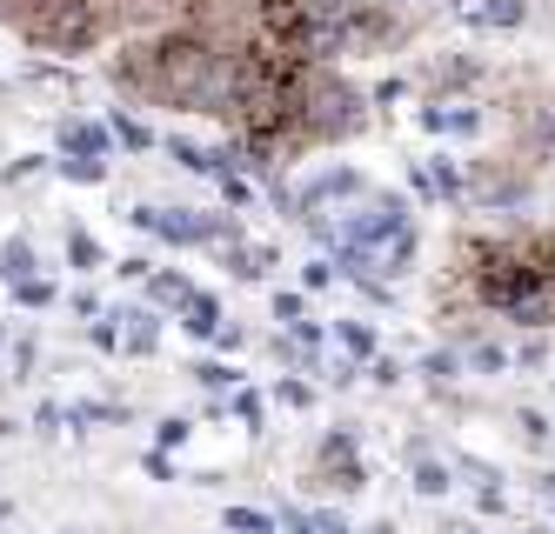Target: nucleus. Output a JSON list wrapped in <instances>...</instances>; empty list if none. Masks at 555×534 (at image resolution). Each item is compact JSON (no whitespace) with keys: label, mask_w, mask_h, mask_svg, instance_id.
Here are the masks:
<instances>
[{"label":"nucleus","mask_w":555,"mask_h":534,"mask_svg":"<svg viewBox=\"0 0 555 534\" xmlns=\"http://www.w3.org/2000/svg\"><path fill=\"white\" fill-rule=\"evenodd\" d=\"M114 88L147 107H175V114H221L234 101V48H221L215 34L181 27V34H154L134 40L128 54H114Z\"/></svg>","instance_id":"f257e3e1"},{"label":"nucleus","mask_w":555,"mask_h":534,"mask_svg":"<svg viewBox=\"0 0 555 534\" xmlns=\"http://www.w3.org/2000/svg\"><path fill=\"white\" fill-rule=\"evenodd\" d=\"M455 274L475 295V308H489L502 321L522 327H555V234H502V240H462Z\"/></svg>","instance_id":"f03ea898"},{"label":"nucleus","mask_w":555,"mask_h":534,"mask_svg":"<svg viewBox=\"0 0 555 534\" xmlns=\"http://www.w3.org/2000/svg\"><path fill=\"white\" fill-rule=\"evenodd\" d=\"M121 8H134V14H162V8H181V0H121Z\"/></svg>","instance_id":"7ed1b4c3"}]
</instances>
